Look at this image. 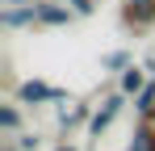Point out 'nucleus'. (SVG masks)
Returning <instances> with one entry per match:
<instances>
[{
  "instance_id": "nucleus-9",
  "label": "nucleus",
  "mask_w": 155,
  "mask_h": 151,
  "mask_svg": "<svg viewBox=\"0 0 155 151\" xmlns=\"http://www.w3.org/2000/svg\"><path fill=\"white\" fill-rule=\"evenodd\" d=\"M134 113H138V118H151V113H155V80L134 97Z\"/></svg>"
},
{
  "instance_id": "nucleus-4",
  "label": "nucleus",
  "mask_w": 155,
  "mask_h": 151,
  "mask_svg": "<svg viewBox=\"0 0 155 151\" xmlns=\"http://www.w3.org/2000/svg\"><path fill=\"white\" fill-rule=\"evenodd\" d=\"M71 8H67V0H38V29H63V25H71Z\"/></svg>"
},
{
  "instance_id": "nucleus-7",
  "label": "nucleus",
  "mask_w": 155,
  "mask_h": 151,
  "mask_svg": "<svg viewBox=\"0 0 155 151\" xmlns=\"http://www.w3.org/2000/svg\"><path fill=\"white\" fill-rule=\"evenodd\" d=\"M0 134H4V139L21 134V101H8V105H0Z\"/></svg>"
},
{
  "instance_id": "nucleus-5",
  "label": "nucleus",
  "mask_w": 155,
  "mask_h": 151,
  "mask_svg": "<svg viewBox=\"0 0 155 151\" xmlns=\"http://www.w3.org/2000/svg\"><path fill=\"white\" fill-rule=\"evenodd\" d=\"M0 25L4 29H38V4H4L0 13Z\"/></svg>"
},
{
  "instance_id": "nucleus-3",
  "label": "nucleus",
  "mask_w": 155,
  "mask_h": 151,
  "mask_svg": "<svg viewBox=\"0 0 155 151\" xmlns=\"http://www.w3.org/2000/svg\"><path fill=\"white\" fill-rule=\"evenodd\" d=\"M63 97H67V92H63L59 84H46V80H38V76L17 84V101H21V105H54V101H63Z\"/></svg>"
},
{
  "instance_id": "nucleus-15",
  "label": "nucleus",
  "mask_w": 155,
  "mask_h": 151,
  "mask_svg": "<svg viewBox=\"0 0 155 151\" xmlns=\"http://www.w3.org/2000/svg\"><path fill=\"white\" fill-rule=\"evenodd\" d=\"M4 4H38V0H4Z\"/></svg>"
},
{
  "instance_id": "nucleus-11",
  "label": "nucleus",
  "mask_w": 155,
  "mask_h": 151,
  "mask_svg": "<svg viewBox=\"0 0 155 151\" xmlns=\"http://www.w3.org/2000/svg\"><path fill=\"white\" fill-rule=\"evenodd\" d=\"M13 143H17V151H42V134H13Z\"/></svg>"
},
{
  "instance_id": "nucleus-10",
  "label": "nucleus",
  "mask_w": 155,
  "mask_h": 151,
  "mask_svg": "<svg viewBox=\"0 0 155 151\" xmlns=\"http://www.w3.org/2000/svg\"><path fill=\"white\" fill-rule=\"evenodd\" d=\"M130 63H134V55H130V50H109V55L101 59V67H105V72H126Z\"/></svg>"
},
{
  "instance_id": "nucleus-14",
  "label": "nucleus",
  "mask_w": 155,
  "mask_h": 151,
  "mask_svg": "<svg viewBox=\"0 0 155 151\" xmlns=\"http://www.w3.org/2000/svg\"><path fill=\"white\" fill-rule=\"evenodd\" d=\"M0 151H17V143L13 139H0Z\"/></svg>"
},
{
  "instance_id": "nucleus-12",
  "label": "nucleus",
  "mask_w": 155,
  "mask_h": 151,
  "mask_svg": "<svg viewBox=\"0 0 155 151\" xmlns=\"http://www.w3.org/2000/svg\"><path fill=\"white\" fill-rule=\"evenodd\" d=\"M97 4H101V0H67V8H71L76 17H92V13H97Z\"/></svg>"
},
{
  "instance_id": "nucleus-2",
  "label": "nucleus",
  "mask_w": 155,
  "mask_h": 151,
  "mask_svg": "<svg viewBox=\"0 0 155 151\" xmlns=\"http://www.w3.org/2000/svg\"><path fill=\"white\" fill-rule=\"evenodd\" d=\"M126 101H130L126 92H109V97H105L101 105L92 109V122L84 126V130H88V139H101L105 130H109V126H113L122 113H126Z\"/></svg>"
},
{
  "instance_id": "nucleus-6",
  "label": "nucleus",
  "mask_w": 155,
  "mask_h": 151,
  "mask_svg": "<svg viewBox=\"0 0 155 151\" xmlns=\"http://www.w3.org/2000/svg\"><path fill=\"white\" fill-rule=\"evenodd\" d=\"M147 84H151V80H147V67H138V63H130L126 72H117V92H126L130 101L138 97Z\"/></svg>"
},
{
  "instance_id": "nucleus-1",
  "label": "nucleus",
  "mask_w": 155,
  "mask_h": 151,
  "mask_svg": "<svg viewBox=\"0 0 155 151\" xmlns=\"http://www.w3.org/2000/svg\"><path fill=\"white\" fill-rule=\"evenodd\" d=\"M117 21L126 34H151L155 29V0H122Z\"/></svg>"
},
{
  "instance_id": "nucleus-13",
  "label": "nucleus",
  "mask_w": 155,
  "mask_h": 151,
  "mask_svg": "<svg viewBox=\"0 0 155 151\" xmlns=\"http://www.w3.org/2000/svg\"><path fill=\"white\" fill-rule=\"evenodd\" d=\"M51 151H80V147H71V143H67V139H63V143H54Z\"/></svg>"
},
{
  "instance_id": "nucleus-8",
  "label": "nucleus",
  "mask_w": 155,
  "mask_h": 151,
  "mask_svg": "<svg viewBox=\"0 0 155 151\" xmlns=\"http://www.w3.org/2000/svg\"><path fill=\"white\" fill-rule=\"evenodd\" d=\"M92 109H97V105H76V109H59V126H63V130L88 126V122H92Z\"/></svg>"
}]
</instances>
